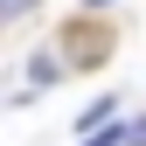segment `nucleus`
<instances>
[{
	"label": "nucleus",
	"instance_id": "nucleus-1",
	"mask_svg": "<svg viewBox=\"0 0 146 146\" xmlns=\"http://www.w3.org/2000/svg\"><path fill=\"white\" fill-rule=\"evenodd\" d=\"M63 70H70V63H63V49H35V56H28V84H35V90H49Z\"/></svg>",
	"mask_w": 146,
	"mask_h": 146
},
{
	"label": "nucleus",
	"instance_id": "nucleus-2",
	"mask_svg": "<svg viewBox=\"0 0 146 146\" xmlns=\"http://www.w3.org/2000/svg\"><path fill=\"white\" fill-rule=\"evenodd\" d=\"M111 111H118L111 98H98V104H84V118H77V132H98V125H111Z\"/></svg>",
	"mask_w": 146,
	"mask_h": 146
},
{
	"label": "nucleus",
	"instance_id": "nucleus-3",
	"mask_svg": "<svg viewBox=\"0 0 146 146\" xmlns=\"http://www.w3.org/2000/svg\"><path fill=\"white\" fill-rule=\"evenodd\" d=\"M35 7H42V0H0V28H7V21H21V14H35Z\"/></svg>",
	"mask_w": 146,
	"mask_h": 146
},
{
	"label": "nucleus",
	"instance_id": "nucleus-4",
	"mask_svg": "<svg viewBox=\"0 0 146 146\" xmlns=\"http://www.w3.org/2000/svg\"><path fill=\"white\" fill-rule=\"evenodd\" d=\"M84 146H125V132L118 125H98V132H84Z\"/></svg>",
	"mask_w": 146,
	"mask_h": 146
},
{
	"label": "nucleus",
	"instance_id": "nucleus-5",
	"mask_svg": "<svg viewBox=\"0 0 146 146\" xmlns=\"http://www.w3.org/2000/svg\"><path fill=\"white\" fill-rule=\"evenodd\" d=\"M125 132V146H146V118H132V125H118Z\"/></svg>",
	"mask_w": 146,
	"mask_h": 146
},
{
	"label": "nucleus",
	"instance_id": "nucleus-6",
	"mask_svg": "<svg viewBox=\"0 0 146 146\" xmlns=\"http://www.w3.org/2000/svg\"><path fill=\"white\" fill-rule=\"evenodd\" d=\"M98 7H111V0H84V14H98Z\"/></svg>",
	"mask_w": 146,
	"mask_h": 146
}]
</instances>
